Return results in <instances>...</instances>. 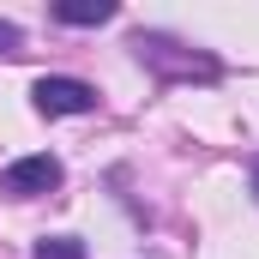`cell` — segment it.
<instances>
[{"instance_id":"cell-4","label":"cell","mask_w":259,"mask_h":259,"mask_svg":"<svg viewBox=\"0 0 259 259\" xmlns=\"http://www.w3.org/2000/svg\"><path fill=\"white\" fill-rule=\"evenodd\" d=\"M115 12H121L115 0H55V6H49L55 24H78V30H84V24H109Z\"/></svg>"},{"instance_id":"cell-1","label":"cell","mask_w":259,"mask_h":259,"mask_svg":"<svg viewBox=\"0 0 259 259\" xmlns=\"http://www.w3.org/2000/svg\"><path fill=\"white\" fill-rule=\"evenodd\" d=\"M127 49L157 84H217L223 78V61L187 36H175V30H133Z\"/></svg>"},{"instance_id":"cell-6","label":"cell","mask_w":259,"mask_h":259,"mask_svg":"<svg viewBox=\"0 0 259 259\" xmlns=\"http://www.w3.org/2000/svg\"><path fill=\"white\" fill-rule=\"evenodd\" d=\"M18 49H24V30L12 18H0V55H18Z\"/></svg>"},{"instance_id":"cell-5","label":"cell","mask_w":259,"mask_h":259,"mask_svg":"<svg viewBox=\"0 0 259 259\" xmlns=\"http://www.w3.org/2000/svg\"><path fill=\"white\" fill-rule=\"evenodd\" d=\"M36 259H84V241L78 235H42L36 241Z\"/></svg>"},{"instance_id":"cell-3","label":"cell","mask_w":259,"mask_h":259,"mask_svg":"<svg viewBox=\"0 0 259 259\" xmlns=\"http://www.w3.org/2000/svg\"><path fill=\"white\" fill-rule=\"evenodd\" d=\"M61 181H66L61 157L36 151V157H18V163H6V175H0V193H6V199H42V193H55Z\"/></svg>"},{"instance_id":"cell-7","label":"cell","mask_w":259,"mask_h":259,"mask_svg":"<svg viewBox=\"0 0 259 259\" xmlns=\"http://www.w3.org/2000/svg\"><path fill=\"white\" fill-rule=\"evenodd\" d=\"M247 181H253V199H259V151L247 157Z\"/></svg>"},{"instance_id":"cell-2","label":"cell","mask_w":259,"mask_h":259,"mask_svg":"<svg viewBox=\"0 0 259 259\" xmlns=\"http://www.w3.org/2000/svg\"><path fill=\"white\" fill-rule=\"evenodd\" d=\"M97 84H84V78H66V72H49V78H36L30 84V109L42 115V121H61V115H97Z\"/></svg>"}]
</instances>
